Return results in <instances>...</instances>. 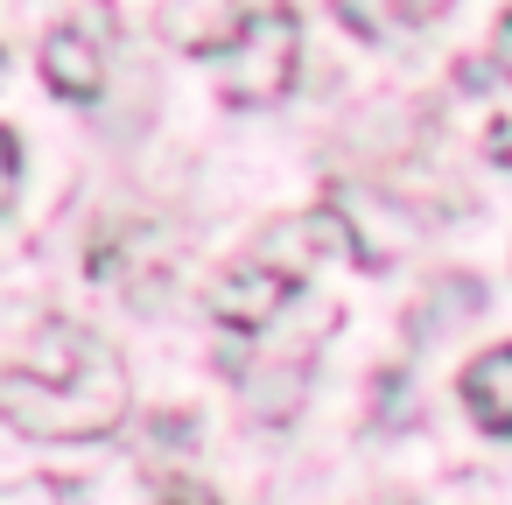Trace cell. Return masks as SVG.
<instances>
[{"mask_svg": "<svg viewBox=\"0 0 512 505\" xmlns=\"http://www.w3.org/2000/svg\"><path fill=\"white\" fill-rule=\"evenodd\" d=\"M0 414H8V428H22L36 442H99L127 414V365L113 344L71 379H36L22 365H8L0 372Z\"/></svg>", "mask_w": 512, "mask_h": 505, "instance_id": "1", "label": "cell"}, {"mask_svg": "<svg viewBox=\"0 0 512 505\" xmlns=\"http://www.w3.org/2000/svg\"><path fill=\"white\" fill-rule=\"evenodd\" d=\"M295 64H302V15L288 8V0H274V8H260L246 22V36L218 57V92L239 113L281 106L288 85H295Z\"/></svg>", "mask_w": 512, "mask_h": 505, "instance_id": "2", "label": "cell"}, {"mask_svg": "<svg viewBox=\"0 0 512 505\" xmlns=\"http://www.w3.org/2000/svg\"><path fill=\"white\" fill-rule=\"evenodd\" d=\"M253 253H260V260H274V267H288L295 281H309V274H316V267H330V260H372V253L358 246V232H351V218H344L337 204H316V211H295V218L267 225Z\"/></svg>", "mask_w": 512, "mask_h": 505, "instance_id": "3", "label": "cell"}, {"mask_svg": "<svg viewBox=\"0 0 512 505\" xmlns=\"http://www.w3.org/2000/svg\"><path fill=\"white\" fill-rule=\"evenodd\" d=\"M295 295H302V281H295L288 267H274V260L246 253L239 267H225V274H218V288H211V316H218L225 330L253 337V330H267Z\"/></svg>", "mask_w": 512, "mask_h": 505, "instance_id": "4", "label": "cell"}, {"mask_svg": "<svg viewBox=\"0 0 512 505\" xmlns=\"http://www.w3.org/2000/svg\"><path fill=\"white\" fill-rule=\"evenodd\" d=\"M246 22L253 15L239 8V0H162V15H155L162 43L183 50V57H225L246 36Z\"/></svg>", "mask_w": 512, "mask_h": 505, "instance_id": "5", "label": "cell"}, {"mask_svg": "<svg viewBox=\"0 0 512 505\" xmlns=\"http://www.w3.org/2000/svg\"><path fill=\"white\" fill-rule=\"evenodd\" d=\"M43 85L57 99H71V106H92L106 92V50L92 43V29L64 22V29L43 36Z\"/></svg>", "mask_w": 512, "mask_h": 505, "instance_id": "6", "label": "cell"}, {"mask_svg": "<svg viewBox=\"0 0 512 505\" xmlns=\"http://www.w3.org/2000/svg\"><path fill=\"white\" fill-rule=\"evenodd\" d=\"M456 400L470 407V421L484 435H512V344H491L463 365L456 379Z\"/></svg>", "mask_w": 512, "mask_h": 505, "instance_id": "7", "label": "cell"}, {"mask_svg": "<svg viewBox=\"0 0 512 505\" xmlns=\"http://www.w3.org/2000/svg\"><path fill=\"white\" fill-rule=\"evenodd\" d=\"M386 8V22H400V29H421V22H435L449 0H379Z\"/></svg>", "mask_w": 512, "mask_h": 505, "instance_id": "8", "label": "cell"}, {"mask_svg": "<svg viewBox=\"0 0 512 505\" xmlns=\"http://www.w3.org/2000/svg\"><path fill=\"white\" fill-rule=\"evenodd\" d=\"M491 71L512 85V8L498 15V29H491Z\"/></svg>", "mask_w": 512, "mask_h": 505, "instance_id": "9", "label": "cell"}, {"mask_svg": "<svg viewBox=\"0 0 512 505\" xmlns=\"http://www.w3.org/2000/svg\"><path fill=\"white\" fill-rule=\"evenodd\" d=\"M484 162L512 169V120H491V134H484Z\"/></svg>", "mask_w": 512, "mask_h": 505, "instance_id": "10", "label": "cell"}, {"mask_svg": "<svg viewBox=\"0 0 512 505\" xmlns=\"http://www.w3.org/2000/svg\"><path fill=\"white\" fill-rule=\"evenodd\" d=\"M162 505H218V498H211V491H197V484H183V491H169Z\"/></svg>", "mask_w": 512, "mask_h": 505, "instance_id": "11", "label": "cell"}]
</instances>
